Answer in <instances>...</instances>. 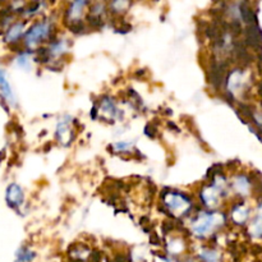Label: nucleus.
Here are the masks:
<instances>
[{
  "label": "nucleus",
  "mask_w": 262,
  "mask_h": 262,
  "mask_svg": "<svg viewBox=\"0 0 262 262\" xmlns=\"http://www.w3.org/2000/svg\"><path fill=\"white\" fill-rule=\"evenodd\" d=\"M50 34V25L48 22H40L32 27L26 36V44L27 45H34L40 40L45 39Z\"/></svg>",
  "instance_id": "nucleus-1"
},
{
  "label": "nucleus",
  "mask_w": 262,
  "mask_h": 262,
  "mask_svg": "<svg viewBox=\"0 0 262 262\" xmlns=\"http://www.w3.org/2000/svg\"><path fill=\"white\" fill-rule=\"evenodd\" d=\"M216 224V216L212 214H201L197 221L193 225V231L197 234L198 237H203L205 234L209 233L214 225Z\"/></svg>",
  "instance_id": "nucleus-2"
},
{
  "label": "nucleus",
  "mask_w": 262,
  "mask_h": 262,
  "mask_svg": "<svg viewBox=\"0 0 262 262\" xmlns=\"http://www.w3.org/2000/svg\"><path fill=\"white\" fill-rule=\"evenodd\" d=\"M0 91L3 93L4 99L9 102V104L15 105L16 104V97H15V93L12 91L11 85H9L8 79L6 77V72L0 68Z\"/></svg>",
  "instance_id": "nucleus-3"
},
{
  "label": "nucleus",
  "mask_w": 262,
  "mask_h": 262,
  "mask_svg": "<svg viewBox=\"0 0 262 262\" xmlns=\"http://www.w3.org/2000/svg\"><path fill=\"white\" fill-rule=\"evenodd\" d=\"M7 201L11 206H20L23 202V192L17 184H11L7 189Z\"/></svg>",
  "instance_id": "nucleus-4"
},
{
  "label": "nucleus",
  "mask_w": 262,
  "mask_h": 262,
  "mask_svg": "<svg viewBox=\"0 0 262 262\" xmlns=\"http://www.w3.org/2000/svg\"><path fill=\"white\" fill-rule=\"evenodd\" d=\"M165 203L170 210L175 211V210H183V207L188 206V200L184 196L175 195V193H170L167 198H165Z\"/></svg>",
  "instance_id": "nucleus-5"
},
{
  "label": "nucleus",
  "mask_w": 262,
  "mask_h": 262,
  "mask_svg": "<svg viewBox=\"0 0 262 262\" xmlns=\"http://www.w3.org/2000/svg\"><path fill=\"white\" fill-rule=\"evenodd\" d=\"M23 32V23H16L13 27H11L7 34V40H8L9 43L12 41H16V40L20 39V36L22 35Z\"/></svg>",
  "instance_id": "nucleus-6"
},
{
  "label": "nucleus",
  "mask_w": 262,
  "mask_h": 262,
  "mask_svg": "<svg viewBox=\"0 0 262 262\" xmlns=\"http://www.w3.org/2000/svg\"><path fill=\"white\" fill-rule=\"evenodd\" d=\"M35 258V253L29 248H21L17 253V262H31Z\"/></svg>",
  "instance_id": "nucleus-7"
},
{
  "label": "nucleus",
  "mask_w": 262,
  "mask_h": 262,
  "mask_svg": "<svg viewBox=\"0 0 262 262\" xmlns=\"http://www.w3.org/2000/svg\"><path fill=\"white\" fill-rule=\"evenodd\" d=\"M86 6L85 2H77V3H73L71 6V11H69V16H71L72 18H74V20H77V18L81 16L82 13V9H83V7Z\"/></svg>",
  "instance_id": "nucleus-8"
},
{
  "label": "nucleus",
  "mask_w": 262,
  "mask_h": 262,
  "mask_svg": "<svg viewBox=\"0 0 262 262\" xmlns=\"http://www.w3.org/2000/svg\"><path fill=\"white\" fill-rule=\"evenodd\" d=\"M30 62H31V59H30V55H27V54H21L17 59V64L25 68V69H30Z\"/></svg>",
  "instance_id": "nucleus-9"
}]
</instances>
